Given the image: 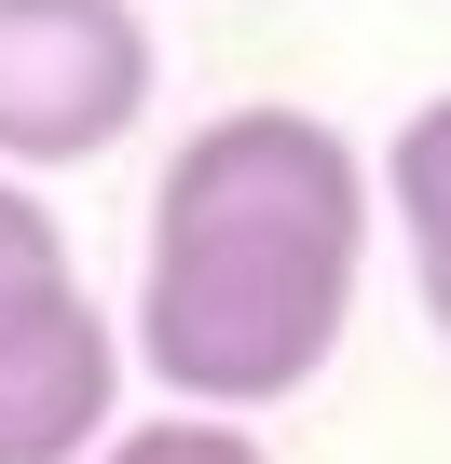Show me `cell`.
Here are the masks:
<instances>
[{"label":"cell","instance_id":"6da1fadb","mask_svg":"<svg viewBox=\"0 0 451 464\" xmlns=\"http://www.w3.org/2000/svg\"><path fill=\"white\" fill-rule=\"evenodd\" d=\"M369 164L342 123L315 110H219L164 150L151 178V246H137V328L123 355L178 396V410H288L369 287Z\"/></svg>","mask_w":451,"mask_h":464},{"label":"cell","instance_id":"7a4b0ae2","mask_svg":"<svg viewBox=\"0 0 451 464\" xmlns=\"http://www.w3.org/2000/svg\"><path fill=\"white\" fill-rule=\"evenodd\" d=\"M151 123L137 0H0V178L96 164Z\"/></svg>","mask_w":451,"mask_h":464},{"label":"cell","instance_id":"3957f363","mask_svg":"<svg viewBox=\"0 0 451 464\" xmlns=\"http://www.w3.org/2000/svg\"><path fill=\"white\" fill-rule=\"evenodd\" d=\"M123 437V328L83 274L0 301V464H96Z\"/></svg>","mask_w":451,"mask_h":464},{"label":"cell","instance_id":"277c9868","mask_svg":"<svg viewBox=\"0 0 451 464\" xmlns=\"http://www.w3.org/2000/svg\"><path fill=\"white\" fill-rule=\"evenodd\" d=\"M369 191L397 205V232H410V287H424V314H437V342H451V96H424V110L397 123V150H383Z\"/></svg>","mask_w":451,"mask_h":464},{"label":"cell","instance_id":"5b68a950","mask_svg":"<svg viewBox=\"0 0 451 464\" xmlns=\"http://www.w3.org/2000/svg\"><path fill=\"white\" fill-rule=\"evenodd\" d=\"M96 464H274L247 423H219V410H151V423H123Z\"/></svg>","mask_w":451,"mask_h":464},{"label":"cell","instance_id":"8992f818","mask_svg":"<svg viewBox=\"0 0 451 464\" xmlns=\"http://www.w3.org/2000/svg\"><path fill=\"white\" fill-rule=\"evenodd\" d=\"M69 274V232H55V205L28 191V178H0V301L15 287H55Z\"/></svg>","mask_w":451,"mask_h":464}]
</instances>
